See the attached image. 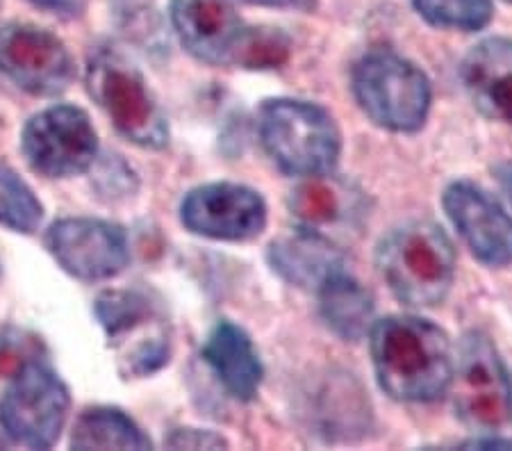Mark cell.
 <instances>
[{"label": "cell", "instance_id": "obj_1", "mask_svg": "<svg viewBox=\"0 0 512 451\" xmlns=\"http://www.w3.org/2000/svg\"><path fill=\"white\" fill-rule=\"evenodd\" d=\"M381 388L396 401L428 404L449 390L456 354L449 335L421 317L392 315L369 331Z\"/></svg>", "mask_w": 512, "mask_h": 451}, {"label": "cell", "instance_id": "obj_2", "mask_svg": "<svg viewBox=\"0 0 512 451\" xmlns=\"http://www.w3.org/2000/svg\"><path fill=\"white\" fill-rule=\"evenodd\" d=\"M378 269L394 297L415 308L447 299L456 278V249L433 221H408L378 246Z\"/></svg>", "mask_w": 512, "mask_h": 451}, {"label": "cell", "instance_id": "obj_3", "mask_svg": "<svg viewBox=\"0 0 512 451\" xmlns=\"http://www.w3.org/2000/svg\"><path fill=\"white\" fill-rule=\"evenodd\" d=\"M260 139L269 158L289 176H326L342 151L333 117L315 103L294 98L262 105Z\"/></svg>", "mask_w": 512, "mask_h": 451}, {"label": "cell", "instance_id": "obj_4", "mask_svg": "<svg viewBox=\"0 0 512 451\" xmlns=\"http://www.w3.org/2000/svg\"><path fill=\"white\" fill-rule=\"evenodd\" d=\"M353 96L362 112L392 133H415L431 112V80L392 51H374L353 67Z\"/></svg>", "mask_w": 512, "mask_h": 451}, {"label": "cell", "instance_id": "obj_5", "mask_svg": "<svg viewBox=\"0 0 512 451\" xmlns=\"http://www.w3.org/2000/svg\"><path fill=\"white\" fill-rule=\"evenodd\" d=\"M87 87L114 128L144 149L169 142L167 119L139 69L114 48H98L87 67Z\"/></svg>", "mask_w": 512, "mask_h": 451}, {"label": "cell", "instance_id": "obj_6", "mask_svg": "<svg viewBox=\"0 0 512 451\" xmlns=\"http://www.w3.org/2000/svg\"><path fill=\"white\" fill-rule=\"evenodd\" d=\"M449 390L456 415L469 429L492 433L512 422V379L483 333L462 338Z\"/></svg>", "mask_w": 512, "mask_h": 451}, {"label": "cell", "instance_id": "obj_7", "mask_svg": "<svg viewBox=\"0 0 512 451\" xmlns=\"http://www.w3.org/2000/svg\"><path fill=\"white\" fill-rule=\"evenodd\" d=\"M96 315L123 376H148L169 363V326L142 292H105L96 301Z\"/></svg>", "mask_w": 512, "mask_h": 451}, {"label": "cell", "instance_id": "obj_8", "mask_svg": "<svg viewBox=\"0 0 512 451\" xmlns=\"http://www.w3.org/2000/svg\"><path fill=\"white\" fill-rule=\"evenodd\" d=\"M69 390L51 367L28 360L0 401V424L14 442L30 449L53 447L69 415Z\"/></svg>", "mask_w": 512, "mask_h": 451}, {"label": "cell", "instance_id": "obj_9", "mask_svg": "<svg viewBox=\"0 0 512 451\" xmlns=\"http://www.w3.org/2000/svg\"><path fill=\"white\" fill-rule=\"evenodd\" d=\"M30 167L48 178H69L94 164L96 130L87 112L73 105H55L28 121L21 137Z\"/></svg>", "mask_w": 512, "mask_h": 451}, {"label": "cell", "instance_id": "obj_10", "mask_svg": "<svg viewBox=\"0 0 512 451\" xmlns=\"http://www.w3.org/2000/svg\"><path fill=\"white\" fill-rule=\"evenodd\" d=\"M0 71L37 96L62 94L73 80V60L62 39L30 23L0 28Z\"/></svg>", "mask_w": 512, "mask_h": 451}, {"label": "cell", "instance_id": "obj_11", "mask_svg": "<svg viewBox=\"0 0 512 451\" xmlns=\"http://www.w3.org/2000/svg\"><path fill=\"white\" fill-rule=\"evenodd\" d=\"M46 249L66 274L80 281H105L128 265V237L101 219H62L46 233Z\"/></svg>", "mask_w": 512, "mask_h": 451}, {"label": "cell", "instance_id": "obj_12", "mask_svg": "<svg viewBox=\"0 0 512 451\" xmlns=\"http://www.w3.org/2000/svg\"><path fill=\"white\" fill-rule=\"evenodd\" d=\"M189 231L212 240L244 242L258 237L267 226V205L251 187L212 183L189 192L180 208Z\"/></svg>", "mask_w": 512, "mask_h": 451}, {"label": "cell", "instance_id": "obj_13", "mask_svg": "<svg viewBox=\"0 0 512 451\" xmlns=\"http://www.w3.org/2000/svg\"><path fill=\"white\" fill-rule=\"evenodd\" d=\"M451 224L474 256L490 267L512 265V217L481 187L458 180L442 196Z\"/></svg>", "mask_w": 512, "mask_h": 451}, {"label": "cell", "instance_id": "obj_14", "mask_svg": "<svg viewBox=\"0 0 512 451\" xmlns=\"http://www.w3.org/2000/svg\"><path fill=\"white\" fill-rule=\"evenodd\" d=\"M171 23L198 60L233 67L246 26L228 0H173Z\"/></svg>", "mask_w": 512, "mask_h": 451}, {"label": "cell", "instance_id": "obj_15", "mask_svg": "<svg viewBox=\"0 0 512 451\" xmlns=\"http://www.w3.org/2000/svg\"><path fill=\"white\" fill-rule=\"evenodd\" d=\"M460 80L472 103L487 119L512 126V41L485 39L465 55Z\"/></svg>", "mask_w": 512, "mask_h": 451}, {"label": "cell", "instance_id": "obj_16", "mask_svg": "<svg viewBox=\"0 0 512 451\" xmlns=\"http://www.w3.org/2000/svg\"><path fill=\"white\" fill-rule=\"evenodd\" d=\"M203 358L235 399L251 401L258 395L264 369L258 351L242 328L219 322L208 335Z\"/></svg>", "mask_w": 512, "mask_h": 451}, {"label": "cell", "instance_id": "obj_17", "mask_svg": "<svg viewBox=\"0 0 512 451\" xmlns=\"http://www.w3.org/2000/svg\"><path fill=\"white\" fill-rule=\"evenodd\" d=\"M269 260L287 283L315 287V290L326 283L328 276L344 269L340 251L312 231L280 237L278 242L271 244Z\"/></svg>", "mask_w": 512, "mask_h": 451}, {"label": "cell", "instance_id": "obj_18", "mask_svg": "<svg viewBox=\"0 0 512 451\" xmlns=\"http://www.w3.org/2000/svg\"><path fill=\"white\" fill-rule=\"evenodd\" d=\"M324 322L342 340H362L374 326V299L355 278L340 269L319 287Z\"/></svg>", "mask_w": 512, "mask_h": 451}, {"label": "cell", "instance_id": "obj_19", "mask_svg": "<svg viewBox=\"0 0 512 451\" xmlns=\"http://www.w3.org/2000/svg\"><path fill=\"white\" fill-rule=\"evenodd\" d=\"M73 449H151V440L119 408L96 406L78 417L71 433Z\"/></svg>", "mask_w": 512, "mask_h": 451}, {"label": "cell", "instance_id": "obj_20", "mask_svg": "<svg viewBox=\"0 0 512 451\" xmlns=\"http://www.w3.org/2000/svg\"><path fill=\"white\" fill-rule=\"evenodd\" d=\"M44 217L35 192L14 174L10 167L0 164V224L16 233L37 231Z\"/></svg>", "mask_w": 512, "mask_h": 451}, {"label": "cell", "instance_id": "obj_21", "mask_svg": "<svg viewBox=\"0 0 512 451\" xmlns=\"http://www.w3.org/2000/svg\"><path fill=\"white\" fill-rule=\"evenodd\" d=\"M415 10L435 28L474 32L492 21L490 0H412Z\"/></svg>", "mask_w": 512, "mask_h": 451}, {"label": "cell", "instance_id": "obj_22", "mask_svg": "<svg viewBox=\"0 0 512 451\" xmlns=\"http://www.w3.org/2000/svg\"><path fill=\"white\" fill-rule=\"evenodd\" d=\"M333 183H326L321 176H312V180L303 183L299 190L292 194V212L301 219V224L315 228L333 221L344 215V199Z\"/></svg>", "mask_w": 512, "mask_h": 451}, {"label": "cell", "instance_id": "obj_23", "mask_svg": "<svg viewBox=\"0 0 512 451\" xmlns=\"http://www.w3.org/2000/svg\"><path fill=\"white\" fill-rule=\"evenodd\" d=\"M292 41L278 28H246L239 41L233 67L244 69H274L280 67L287 57Z\"/></svg>", "mask_w": 512, "mask_h": 451}, {"label": "cell", "instance_id": "obj_24", "mask_svg": "<svg viewBox=\"0 0 512 451\" xmlns=\"http://www.w3.org/2000/svg\"><path fill=\"white\" fill-rule=\"evenodd\" d=\"M167 445L173 449H219L226 447V440L212 431L178 429L171 433Z\"/></svg>", "mask_w": 512, "mask_h": 451}, {"label": "cell", "instance_id": "obj_25", "mask_svg": "<svg viewBox=\"0 0 512 451\" xmlns=\"http://www.w3.org/2000/svg\"><path fill=\"white\" fill-rule=\"evenodd\" d=\"M39 10H46L57 16H64V19H73V16H80L85 12L87 0H28Z\"/></svg>", "mask_w": 512, "mask_h": 451}, {"label": "cell", "instance_id": "obj_26", "mask_svg": "<svg viewBox=\"0 0 512 451\" xmlns=\"http://www.w3.org/2000/svg\"><path fill=\"white\" fill-rule=\"evenodd\" d=\"M244 3L278 7V10H299V12H310L317 7V0H244Z\"/></svg>", "mask_w": 512, "mask_h": 451}, {"label": "cell", "instance_id": "obj_27", "mask_svg": "<svg viewBox=\"0 0 512 451\" xmlns=\"http://www.w3.org/2000/svg\"><path fill=\"white\" fill-rule=\"evenodd\" d=\"M494 176H497L501 190L506 192V196L512 203V162H501L494 167Z\"/></svg>", "mask_w": 512, "mask_h": 451}, {"label": "cell", "instance_id": "obj_28", "mask_svg": "<svg viewBox=\"0 0 512 451\" xmlns=\"http://www.w3.org/2000/svg\"><path fill=\"white\" fill-rule=\"evenodd\" d=\"M465 447H472V449H512V440L508 438H476V440H469Z\"/></svg>", "mask_w": 512, "mask_h": 451}, {"label": "cell", "instance_id": "obj_29", "mask_svg": "<svg viewBox=\"0 0 512 451\" xmlns=\"http://www.w3.org/2000/svg\"><path fill=\"white\" fill-rule=\"evenodd\" d=\"M506 3H512V0H506Z\"/></svg>", "mask_w": 512, "mask_h": 451}]
</instances>
